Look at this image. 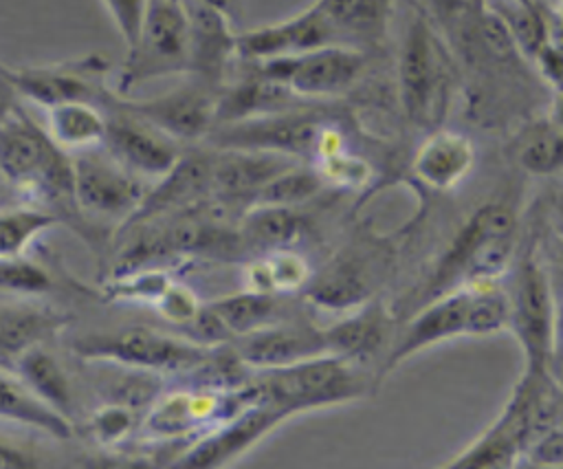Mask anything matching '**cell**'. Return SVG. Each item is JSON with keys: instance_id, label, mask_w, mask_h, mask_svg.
Here are the masks:
<instances>
[{"instance_id": "f1b7e54d", "label": "cell", "mask_w": 563, "mask_h": 469, "mask_svg": "<svg viewBox=\"0 0 563 469\" xmlns=\"http://www.w3.org/2000/svg\"><path fill=\"white\" fill-rule=\"evenodd\" d=\"M13 374L26 385L31 394H35L42 403H46L57 414L73 421V392L70 381L57 359L48 352L46 346H37L29 350L13 368Z\"/></svg>"}, {"instance_id": "3957f363", "label": "cell", "mask_w": 563, "mask_h": 469, "mask_svg": "<svg viewBox=\"0 0 563 469\" xmlns=\"http://www.w3.org/2000/svg\"><path fill=\"white\" fill-rule=\"evenodd\" d=\"M510 306L504 280L446 291L398 319L380 379L407 359L460 337H493L508 330Z\"/></svg>"}, {"instance_id": "277c9868", "label": "cell", "mask_w": 563, "mask_h": 469, "mask_svg": "<svg viewBox=\"0 0 563 469\" xmlns=\"http://www.w3.org/2000/svg\"><path fill=\"white\" fill-rule=\"evenodd\" d=\"M556 425V383L550 372L523 370L499 414L444 467H512L526 449Z\"/></svg>"}, {"instance_id": "e575fe53", "label": "cell", "mask_w": 563, "mask_h": 469, "mask_svg": "<svg viewBox=\"0 0 563 469\" xmlns=\"http://www.w3.org/2000/svg\"><path fill=\"white\" fill-rule=\"evenodd\" d=\"M154 308L165 321L174 326H191L202 308V302L187 284L172 280L158 297V302L154 304Z\"/></svg>"}, {"instance_id": "4fadbf2b", "label": "cell", "mask_w": 563, "mask_h": 469, "mask_svg": "<svg viewBox=\"0 0 563 469\" xmlns=\"http://www.w3.org/2000/svg\"><path fill=\"white\" fill-rule=\"evenodd\" d=\"M77 205L90 222H128L147 196L150 181L136 176L103 148L73 154Z\"/></svg>"}, {"instance_id": "cb8c5ba5", "label": "cell", "mask_w": 563, "mask_h": 469, "mask_svg": "<svg viewBox=\"0 0 563 469\" xmlns=\"http://www.w3.org/2000/svg\"><path fill=\"white\" fill-rule=\"evenodd\" d=\"M66 324L68 317L51 306L31 302L0 304V368L13 372L29 350L48 346Z\"/></svg>"}, {"instance_id": "7bdbcfd3", "label": "cell", "mask_w": 563, "mask_h": 469, "mask_svg": "<svg viewBox=\"0 0 563 469\" xmlns=\"http://www.w3.org/2000/svg\"><path fill=\"white\" fill-rule=\"evenodd\" d=\"M550 119L556 121L559 126H563V86L556 88V99H554V106L550 110Z\"/></svg>"}, {"instance_id": "f6af8a7d", "label": "cell", "mask_w": 563, "mask_h": 469, "mask_svg": "<svg viewBox=\"0 0 563 469\" xmlns=\"http://www.w3.org/2000/svg\"><path fill=\"white\" fill-rule=\"evenodd\" d=\"M561 15H563V4H561Z\"/></svg>"}, {"instance_id": "30bf717a", "label": "cell", "mask_w": 563, "mask_h": 469, "mask_svg": "<svg viewBox=\"0 0 563 469\" xmlns=\"http://www.w3.org/2000/svg\"><path fill=\"white\" fill-rule=\"evenodd\" d=\"M244 64L286 86L299 99H328L350 90L361 79L367 57L358 46L330 44L297 55Z\"/></svg>"}, {"instance_id": "d6986e66", "label": "cell", "mask_w": 563, "mask_h": 469, "mask_svg": "<svg viewBox=\"0 0 563 469\" xmlns=\"http://www.w3.org/2000/svg\"><path fill=\"white\" fill-rule=\"evenodd\" d=\"M246 368L273 370L328 352L323 328L301 315H286L231 341Z\"/></svg>"}, {"instance_id": "b9f144b4", "label": "cell", "mask_w": 563, "mask_h": 469, "mask_svg": "<svg viewBox=\"0 0 563 469\" xmlns=\"http://www.w3.org/2000/svg\"><path fill=\"white\" fill-rule=\"evenodd\" d=\"M202 2H207V4H211V7H216V9H220V11L227 13L229 18H233L235 11L240 9V0H202Z\"/></svg>"}, {"instance_id": "f546056e", "label": "cell", "mask_w": 563, "mask_h": 469, "mask_svg": "<svg viewBox=\"0 0 563 469\" xmlns=\"http://www.w3.org/2000/svg\"><path fill=\"white\" fill-rule=\"evenodd\" d=\"M310 277L308 260L292 247L260 253L244 266V282L251 291L288 295L303 291Z\"/></svg>"}, {"instance_id": "e0dca14e", "label": "cell", "mask_w": 563, "mask_h": 469, "mask_svg": "<svg viewBox=\"0 0 563 469\" xmlns=\"http://www.w3.org/2000/svg\"><path fill=\"white\" fill-rule=\"evenodd\" d=\"M343 44L332 20L317 4L249 31L238 33V59L240 62H262L284 55H297L303 51Z\"/></svg>"}, {"instance_id": "603a6c76", "label": "cell", "mask_w": 563, "mask_h": 469, "mask_svg": "<svg viewBox=\"0 0 563 469\" xmlns=\"http://www.w3.org/2000/svg\"><path fill=\"white\" fill-rule=\"evenodd\" d=\"M475 167V145L457 130L433 128L416 148L411 174L433 192H451L460 187Z\"/></svg>"}, {"instance_id": "8fae6325", "label": "cell", "mask_w": 563, "mask_h": 469, "mask_svg": "<svg viewBox=\"0 0 563 469\" xmlns=\"http://www.w3.org/2000/svg\"><path fill=\"white\" fill-rule=\"evenodd\" d=\"M2 73L22 99H29L42 108L64 101H92L106 108L117 95L108 86L110 62L99 53L40 66L4 64Z\"/></svg>"}, {"instance_id": "bcb514c9", "label": "cell", "mask_w": 563, "mask_h": 469, "mask_svg": "<svg viewBox=\"0 0 563 469\" xmlns=\"http://www.w3.org/2000/svg\"><path fill=\"white\" fill-rule=\"evenodd\" d=\"M0 66H2V62H0Z\"/></svg>"}, {"instance_id": "4316f807", "label": "cell", "mask_w": 563, "mask_h": 469, "mask_svg": "<svg viewBox=\"0 0 563 469\" xmlns=\"http://www.w3.org/2000/svg\"><path fill=\"white\" fill-rule=\"evenodd\" d=\"M332 20L339 37L347 46H369L383 40L391 0H317Z\"/></svg>"}, {"instance_id": "484cf974", "label": "cell", "mask_w": 563, "mask_h": 469, "mask_svg": "<svg viewBox=\"0 0 563 469\" xmlns=\"http://www.w3.org/2000/svg\"><path fill=\"white\" fill-rule=\"evenodd\" d=\"M46 130L62 150L86 152L103 145L108 112L92 101H64L46 108Z\"/></svg>"}, {"instance_id": "7a4b0ae2", "label": "cell", "mask_w": 563, "mask_h": 469, "mask_svg": "<svg viewBox=\"0 0 563 469\" xmlns=\"http://www.w3.org/2000/svg\"><path fill=\"white\" fill-rule=\"evenodd\" d=\"M519 251V218L515 207L504 200L479 205L449 240L427 277H422L400 306L396 317H405L420 304L479 282L506 280Z\"/></svg>"}, {"instance_id": "f35d334b", "label": "cell", "mask_w": 563, "mask_h": 469, "mask_svg": "<svg viewBox=\"0 0 563 469\" xmlns=\"http://www.w3.org/2000/svg\"><path fill=\"white\" fill-rule=\"evenodd\" d=\"M40 462L42 460L33 451H29L20 445L0 440V467H33Z\"/></svg>"}, {"instance_id": "4dcf8cb0", "label": "cell", "mask_w": 563, "mask_h": 469, "mask_svg": "<svg viewBox=\"0 0 563 469\" xmlns=\"http://www.w3.org/2000/svg\"><path fill=\"white\" fill-rule=\"evenodd\" d=\"M517 165L532 176L563 172V126L550 117L528 126L515 143Z\"/></svg>"}, {"instance_id": "d590c367", "label": "cell", "mask_w": 563, "mask_h": 469, "mask_svg": "<svg viewBox=\"0 0 563 469\" xmlns=\"http://www.w3.org/2000/svg\"><path fill=\"white\" fill-rule=\"evenodd\" d=\"M134 427V412L125 403L101 405L92 414V434L103 445H117Z\"/></svg>"}, {"instance_id": "8992f818", "label": "cell", "mask_w": 563, "mask_h": 469, "mask_svg": "<svg viewBox=\"0 0 563 469\" xmlns=\"http://www.w3.org/2000/svg\"><path fill=\"white\" fill-rule=\"evenodd\" d=\"M506 280L504 286L510 306L508 330L519 343L523 370L550 372L561 299L554 293L552 275L534 244L519 247Z\"/></svg>"}, {"instance_id": "ffe728a7", "label": "cell", "mask_w": 563, "mask_h": 469, "mask_svg": "<svg viewBox=\"0 0 563 469\" xmlns=\"http://www.w3.org/2000/svg\"><path fill=\"white\" fill-rule=\"evenodd\" d=\"M213 150H187L178 163L150 185L139 211L123 225H136L200 209L211 198Z\"/></svg>"}, {"instance_id": "5b68a950", "label": "cell", "mask_w": 563, "mask_h": 469, "mask_svg": "<svg viewBox=\"0 0 563 469\" xmlns=\"http://www.w3.org/2000/svg\"><path fill=\"white\" fill-rule=\"evenodd\" d=\"M376 383L365 368L323 352L284 368L255 370L253 385L262 399L284 407L290 418L303 412L358 401Z\"/></svg>"}, {"instance_id": "ab89813d", "label": "cell", "mask_w": 563, "mask_h": 469, "mask_svg": "<svg viewBox=\"0 0 563 469\" xmlns=\"http://www.w3.org/2000/svg\"><path fill=\"white\" fill-rule=\"evenodd\" d=\"M550 377L554 379L556 385L563 388V299L559 304V319H556V335H554V346H552V357H550Z\"/></svg>"}, {"instance_id": "74e56055", "label": "cell", "mask_w": 563, "mask_h": 469, "mask_svg": "<svg viewBox=\"0 0 563 469\" xmlns=\"http://www.w3.org/2000/svg\"><path fill=\"white\" fill-rule=\"evenodd\" d=\"M101 2L128 46L139 31L147 0H101Z\"/></svg>"}, {"instance_id": "6da1fadb", "label": "cell", "mask_w": 563, "mask_h": 469, "mask_svg": "<svg viewBox=\"0 0 563 469\" xmlns=\"http://www.w3.org/2000/svg\"><path fill=\"white\" fill-rule=\"evenodd\" d=\"M0 178L20 200L51 211L86 242H97L95 225L84 216L75 194L73 154L62 150L22 106L0 123Z\"/></svg>"}, {"instance_id": "2e32d148", "label": "cell", "mask_w": 563, "mask_h": 469, "mask_svg": "<svg viewBox=\"0 0 563 469\" xmlns=\"http://www.w3.org/2000/svg\"><path fill=\"white\" fill-rule=\"evenodd\" d=\"M286 418H290V414L284 407L257 396L240 412L231 414L229 418L216 423L198 438H194L189 449H185L176 462L191 467L229 465L246 454L251 447H255L273 429H277Z\"/></svg>"}, {"instance_id": "9c48e42d", "label": "cell", "mask_w": 563, "mask_h": 469, "mask_svg": "<svg viewBox=\"0 0 563 469\" xmlns=\"http://www.w3.org/2000/svg\"><path fill=\"white\" fill-rule=\"evenodd\" d=\"M70 348L84 361L114 363L139 372H191L211 350L207 343L145 326L88 332L73 339Z\"/></svg>"}, {"instance_id": "7c38bea8", "label": "cell", "mask_w": 563, "mask_h": 469, "mask_svg": "<svg viewBox=\"0 0 563 469\" xmlns=\"http://www.w3.org/2000/svg\"><path fill=\"white\" fill-rule=\"evenodd\" d=\"M325 126V117L297 106L273 114L216 126L207 141L213 148L273 152L312 163Z\"/></svg>"}, {"instance_id": "d4e9b609", "label": "cell", "mask_w": 563, "mask_h": 469, "mask_svg": "<svg viewBox=\"0 0 563 469\" xmlns=\"http://www.w3.org/2000/svg\"><path fill=\"white\" fill-rule=\"evenodd\" d=\"M306 231V218L299 207L282 205H251L235 229L240 247L253 253H266L292 247Z\"/></svg>"}, {"instance_id": "5bb4252c", "label": "cell", "mask_w": 563, "mask_h": 469, "mask_svg": "<svg viewBox=\"0 0 563 469\" xmlns=\"http://www.w3.org/2000/svg\"><path fill=\"white\" fill-rule=\"evenodd\" d=\"M220 90L222 88L187 75V81L161 95L147 99L117 95V99L123 108L147 119L178 143H196L207 139L216 128Z\"/></svg>"}, {"instance_id": "8d00e7d4", "label": "cell", "mask_w": 563, "mask_h": 469, "mask_svg": "<svg viewBox=\"0 0 563 469\" xmlns=\"http://www.w3.org/2000/svg\"><path fill=\"white\" fill-rule=\"evenodd\" d=\"M521 465L561 467L563 465V427L554 425L543 432L523 454Z\"/></svg>"}, {"instance_id": "836d02e7", "label": "cell", "mask_w": 563, "mask_h": 469, "mask_svg": "<svg viewBox=\"0 0 563 469\" xmlns=\"http://www.w3.org/2000/svg\"><path fill=\"white\" fill-rule=\"evenodd\" d=\"M55 286V275L33 258H0V293L31 299L48 295Z\"/></svg>"}, {"instance_id": "ac0fdd59", "label": "cell", "mask_w": 563, "mask_h": 469, "mask_svg": "<svg viewBox=\"0 0 563 469\" xmlns=\"http://www.w3.org/2000/svg\"><path fill=\"white\" fill-rule=\"evenodd\" d=\"M376 255L369 242H350L319 273H312L303 288L306 297L314 306L332 310H350L365 304L372 299L378 282L380 258Z\"/></svg>"}, {"instance_id": "9a60e30c", "label": "cell", "mask_w": 563, "mask_h": 469, "mask_svg": "<svg viewBox=\"0 0 563 469\" xmlns=\"http://www.w3.org/2000/svg\"><path fill=\"white\" fill-rule=\"evenodd\" d=\"M106 112L108 130L101 148L136 176L152 183L165 176L183 156V143L123 108L117 95L106 106Z\"/></svg>"}, {"instance_id": "83f0119b", "label": "cell", "mask_w": 563, "mask_h": 469, "mask_svg": "<svg viewBox=\"0 0 563 469\" xmlns=\"http://www.w3.org/2000/svg\"><path fill=\"white\" fill-rule=\"evenodd\" d=\"M0 418L11 421L55 438H70L75 427L73 421L51 410L26 385L9 370L0 368Z\"/></svg>"}, {"instance_id": "7402d4cb", "label": "cell", "mask_w": 563, "mask_h": 469, "mask_svg": "<svg viewBox=\"0 0 563 469\" xmlns=\"http://www.w3.org/2000/svg\"><path fill=\"white\" fill-rule=\"evenodd\" d=\"M189 9V70L211 86L222 88L227 73L238 59V33L231 29V18L220 9L187 0Z\"/></svg>"}, {"instance_id": "1f68e13d", "label": "cell", "mask_w": 563, "mask_h": 469, "mask_svg": "<svg viewBox=\"0 0 563 469\" xmlns=\"http://www.w3.org/2000/svg\"><path fill=\"white\" fill-rule=\"evenodd\" d=\"M57 222L51 211L26 200L0 207V258L26 255L37 238Z\"/></svg>"}, {"instance_id": "d6a6232c", "label": "cell", "mask_w": 563, "mask_h": 469, "mask_svg": "<svg viewBox=\"0 0 563 469\" xmlns=\"http://www.w3.org/2000/svg\"><path fill=\"white\" fill-rule=\"evenodd\" d=\"M321 174L312 165L290 163L277 172L257 194L253 205H282V207H301L312 200L323 187Z\"/></svg>"}, {"instance_id": "ee69618b", "label": "cell", "mask_w": 563, "mask_h": 469, "mask_svg": "<svg viewBox=\"0 0 563 469\" xmlns=\"http://www.w3.org/2000/svg\"><path fill=\"white\" fill-rule=\"evenodd\" d=\"M512 2H519V4H526V7H532V4H537L534 0H512Z\"/></svg>"}, {"instance_id": "ba28073f", "label": "cell", "mask_w": 563, "mask_h": 469, "mask_svg": "<svg viewBox=\"0 0 563 469\" xmlns=\"http://www.w3.org/2000/svg\"><path fill=\"white\" fill-rule=\"evenodd\" d=\"M451 66L433 26L416 13L398 51V99L407 119L433 130L449 106Z\"/></svg>"}, {"instance_id": "60d3db41", "label": "cell", "mask_w": 563, "mask_h": 469, "mask_svg": "<svg viewBox=\"0 0 563 469\" xmlns=\"http://www.w3.org/2000/svg\"><path fill=\"white\" fill-rule=\"evenodd\" d=\"M4 66V64H2ZM2 66H0V123L4 121V119H9L22 103H20V95H18V90L9 84V79L4 77V73H2Z\"/></svg>"}, {"instance_id": "52a82bcc", "label": "cell", "mask_w": 563, "mask_h": 469, "mask_svg": "<svg viewBox=\"0 0 563 469\" xmlns=\"http://www.w3.org/2000/svg\"><path fill=\"white\" fill-rule=\"evenodd\" d=\"M189 70V9L187 0H147L134 40L114 79L117 95L136 86Z\"/></svg>"}, {"instance_id": "44dd1931", "label": "cell", "mask_w": 563, "mask_h": 469, "mask_svg": "<svg viewBox=\"0 0 563 469\" xmlns=\"http://www.w3.org/2000/svg\"><path fill=\"white\" fill-rule=\"evenodd\" d=\"M398 328V317L389 310L380 299H367L339 319L336 324L323 328L325 348L332 355H339L361 368H369V363L378 366V383L380 368L385 357L394 343Z\"/></svg>"}]
</instances>
